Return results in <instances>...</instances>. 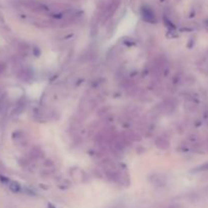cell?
I'll use <instances>...</instances> for the list:
<instances>
[{"mask_svg": "<svg viewBox=\"0 0 208 208\" xmlns=\"http://www.w3.org/2000/svg\"><path fill=\"white\" fill-rule=\"evenodd\" d=\"M9 189H10V191L13 193H19L22 191V187H20L19 184L16 182V181H11L9 183Z\"/></svg>", "mask_w": 208, "mask_h": 208, "instance_id": "obj_3", "label": "cell"}, {"mask_svg": "<svg viewBox=\"0 0 208 208\" xmlns=\"http://www.w3.org/2000/svg\"><path fill=\"white\" fill-rule=\"evenodd\" d=\"M19 77L20 78V79L25 80V81H28L29 78H31V74H29V71L26 70H22L19 72Z\"/></svg>", "mask_w": 208, "mask_h": 208, "instance_id": "obj_4", "label": "cell"}, {"mask_svg": "<svg viewBox=\"0 0 208 208\" xmlns=\"http://www.w3.org/2000/svg\"><path fill=\"white\" fill-rule=\"evenodd\" d=\"M119 6V0H99L98 9L99 17L106 20L114 14Z\"/></svg>", "mask_w": 208, "mask_h": 208, "instance_id": "obj_1", "label": "cell"}, {"mask_svg": "<svg viewBox=\"0 0 208 208\" xmlns=\"http://www.w3.org/2000/svg\"><path fill=\"white\" fill-rule=\"evenodd\" d=\"M159 1H161V2H164V1H165V0H159Z\"/></svg>", "mask_w": 208, "mask_h": 208, "instance_id": "obj_6", "label": "cell"}, {"mask_svg": "<svg viewBox=\"0 0 208 208\" xmlns=\"http://www.w3.org/2000/svg\"><path fill=\"white\" fill-rule=\"evenodd\" d=\"M206 171H208V162H205V164L194 168L193 173H200V172H206Z\"/></svg>", "mask_w": 208, "mask_h": 208, "instance_id": "obj_5", "label": "cell"}, {"mask_svg": "<svg viewBox=\"0 0 208 208\" xmlns=\"http://www.w3.org/2000/svg\"><path fill=\"white\" fill-rule=\"evenodd\" d=\"M141 16H142L143 19L145 20V22L156 23L155 14H154V12H153V10L151 9V8H149L148 6L141 7Z\"/></svg>", "mask_w": 208, "mask_h": 208, "instance_id": "obj_2", "label": "cell"}]
</instances>
